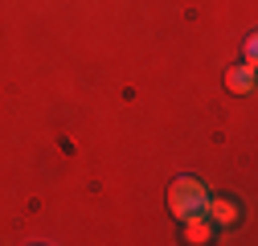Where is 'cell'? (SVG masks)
<instances>
[{
	"instance_id": "obj_1",
	"label": "cell",
	"mask_w": 258,
	"mask_h": 246,
	"mask_svg": "<svg viewBox=\"0 0 258 246\" xmlns=\"http://www.w3.org/2000/svg\"><path fill=\"white\" fill-rule=\"evenodd\" d=\"M205 201H209V193L197 176H176L168 184V213L180 218V222L192 218V213H205Z\"/></svg>"
},
{
	"instance_id": "obj_2",
	"label": "cell",
	"mask_w": 258,
	"mask_h": 246,
	"mask_svg": "<svg viewBox=\"0 0 258 246\" xmlns=\"http://www.w3.org/2000/svg\"><path fill=\"white\" fill-rule=\"evenodd\" d=\"M225 86L234 90V95H246V90H254V66H238L225 74Z\"/></svg>"
},
{
	"instance_id": "obj_3",
	"label": "cell",
	"mask_w": 258,
	"mask_h": 246,
	"mask_svg": "<svg viewBox=\"0 0 258 246\" xmlns=\"http://www.w3.org/2000/svg\"><path fill=\"white\" fill-rule=\"evenodd\" d=\"M205 209L213 213V222H221V226L238 222V205H234V201H205Z\"/></svg>"
}]
</instances>
